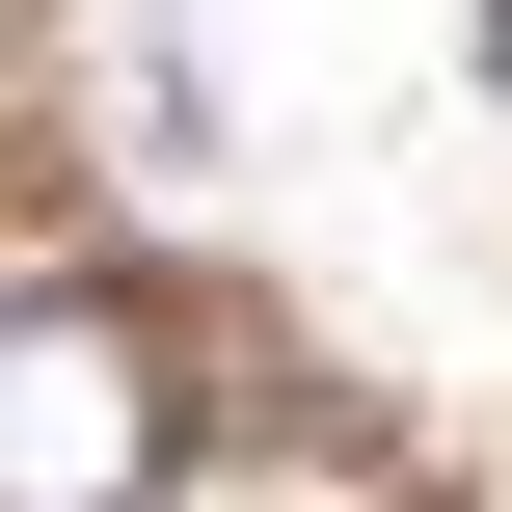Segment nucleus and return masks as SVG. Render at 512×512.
Here are the masks:
<instances>
[{
	"label": "nucleus",
	"instance_id": "nucleus-1",
	"mask_svg": "<svg viewBox=\"0 0 512 512\" xmlns=\"http://www.w3.org/2000/svg\"><path fill=\"white\" fill-rule=\"evenodd\" d=\"M162 486H189L162 324L81 297V270H27V297H0V512H162Z\"/></svg>",
	"mask_w": 512,
	"mask_h": 512
}]
</instances>
